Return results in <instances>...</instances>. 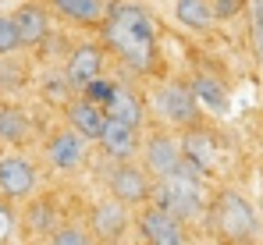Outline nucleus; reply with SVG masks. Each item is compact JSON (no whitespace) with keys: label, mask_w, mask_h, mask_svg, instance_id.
I'll list each match as a JSON object with an SVG mask.
<instances>
[{"label":"nucleus","mask_w":263,"mask_h":245,"mask_svg":"<svg viewBox=\"0 0 263 245\" xmlns=\"http://www.w3.org/2000/svg\"><path fill=\"white\" fill-rule=\"evenodd\" d=\"M103 46L135 75H149L157 68V46H160L157 18L139 0L110 4L103 18Z\"/></svg>","instance_id":"1"},{"label":"nucleus","mask_w":263,"mask_h":245,"mask_svg":"<svg viewBox=\"0 0 263 245\" xmlns=\"http://www.w3.org/2000/svg\"><path fill=\"white\" fill-rule=\"evenodd\" d=\"M181 153H185V160L196 163L203 174L214 167V153H217V146H214V135L206 131V128H185L181 131Z\"/></svg>","instance_id":"15"},{"label":"nucleus","mask_w":263,"mask_h":245,"mask_svg":"<svg viewBox=\"0 0 263 245\" xmlns=\"http://www.w3.org/2000/svg\"><path fill=\"white\" fill-rule=\"evenodd\" d=\"M103 110H107V118H114V121H121V124H132V128H142V118H146L142 100L132 92L128 85H118Z\"/></svg>","instance_id":"17"},{"label":"nucleus","mask_w":263,"mask_h":245,"mask_svg":"<svg viewBox=\"0 0 263 245\" xmlns=\"http://www.w3.org/2000/svg\"><path fill=\"white\" fill-rule=\"evenodd\" d=\"M175 18L192 32H210L217 22L210 0H175Z\"/></svg>","instance_id":"19"},{"label":"nucleus","mask_w":263,"mask_h":245,"mask_svg":"<svg viewBox=\"0 0 263 245\" xmlns=\"http://www.w3.org/2000/svg\"><path fill=\"white\" fill-rule=\"evenodd\" d=\"M153 107H157V114H160V121L171 124V128H196L199 124V100H196V92L185 85V82H164V85H157L153 89Z\"/></svg>","instance_id":"4"},{"label":"nucleus","mask_w":263,"mask_h":245,"mask_svg":"<svg viewBox=\"0 0 263 245\" xmlns=\"http://www.w3.org/2000/svg\"><path fill=\"white\" fill-rule=\"evenodd\" d=\"M50 245H92V238H89L86 228H53Z\"/></svg>","instance_id":"24"},{"label":"nucleus","mask_w":263,"mask_h":245,"mask_svg":"<svg viewBox=\"0 0 263 245\" xmlns=\"http://www.w3.org/2000/svg\"><path fill=\"white\" fill-rule=\"evenodd\" d=\"M36 185H40V174L25 157H0V196L4 199H29Z\"/></svg>","instance_id":"8"},{"label":"nucleus","mask_w":263,"mask_h":245,"mask_svg":"<svg viewBox=\"0 0 263 245\" xmlns=\"http://www.w3.org/2000/svg\"><path fill=\"white\" fill-rule=\"evenodd\" d=\"M29 135H32V121H29L25 110H18V107H0V142L22 146V142H29Z\"/></svg>","instance_id":"20"},{"label":"nucleus","mask_w":263,"mask_h":245,"mask_svg":"<svg viewBox=\"0 0 263 245\" xmlns=\"http://www.w3.org/2000/svg\"><path fill=\"white\" fill-rule=\"evenodd\" d=\"M64 114H68V128H75L86 142H100L103 124H107V110H103L100 103L79 96V100H71V103L64 107Z\"/></svg>","instance_id":"12"},{"label":"nucleus","mask_w":263,"mask_h":245,"mask_svg":"<svg viewBox=\"0 0 263 245\" xmlns=\"http://www.w3.org/2000/svg\"><path fill=\"white\" fill-rule=\"evenodd\" d=\"M249 50H253L256 64L263 68V0L249 4Z\"/></svg>","instance_id":"21"},{"label":"nucleus","mask_w":263,"mask_h":245,"mask_svg":"<svg viewBox=\"0 0 263 245\" xmlns=\"http://www.w3.org/2000/svg\"><path fill=\"white\" fill-rule=\"evenodd\" d=\"M89 231H92V238H100V242L114 245L125 238V231H128V206L118 203L114 196L110 199H103V203L92 206V217H89Z\"/></svg>","instance_id":"9"},{"label":"nucleus","mask_w":263,"mask_h":245,"mask_svg":"<svg viewBox=\"0 0 263 245\" xmlns=\"http://www.w3.org/2000/svg\"><path fill=\"white\" fill-rule=\"evenodd\" d=\"M235 245H260V242H256V238H253V242H235Z\"/></svg>","instance_id":"28"},{"label":"nucleus","mask_w":263,"mask_h":245,"mask_svg":"<svg viewBox=\"0 0 263 245\" xmlns=\"http://www.w3.org/2000/svg\"><path fill=\"white\" fill-rule=\"evenodd\" d=\"M11 18H14V29H18L22 46H40L50 36V14H46L43 4H22Z\"/></svg>","instance_id":"14"},{"label":"nucleus","mask_w":263,"mask_h":245,"mask_svg":"<svg viewBox=\"0 0 263 245\" xmlns=\"http://www.w3.org/2000/svg\"><path fill=\"white\" fill-rule=\"evenodd\" d=\"M189 89L196 92V100L203 103V107H210L214 114H228V107H231V96H228V89H224V82H217L214 75H206V71H196L192 82H189Z\"/></svg>","instance_id":"18"},{"label":"nucleus","mask_w":263,"mask_h":245,"mask_svg":"<svg viewBox=\"0 0 263 245\" xmlns=\"http://www.w3.org/2000/svg\"><path fill=\"white\" fill-rule=\"evenodd\" d=\"M114 89H118V82H110V79H103V75H100V79H92L86 89H82V96L92 100V103H100V107H107V100L114 96Z\"/></svg>","instance_id":"25"},{"label":"nucleus","mask_w":263,"mask_h":245,"mask_svg":"<svg viewBox=\"0 0 263 245\" xmlns=\"http://www.w3.org/2000/svg\"><path fill=\"white\" fill-rule=\"evenodd\" d=\"M18 46H22V40H18V29H14V18L0 14V57H11Z\"/></svg>","instance_id":"23"},{"label":"nucleus","mask_w":263,"mask_h":245,"mask_svg":"<svg viewBox=\"0 0 263 245\" xmlns=\"http://www.w3.org/2000/svg\"><path fill=\"white\" fill-rule=\"evenodd\" d=\"M71 89H75L71 79H68V75H57V71L46 75V82H43V96L50 103H64V107H68V103H71Z\"/></svg>","instance_id":"22"},{"label":"nucleus","mask_w":263,"mask_h":245,"mask_svg":"<svg viewBox=\"0 0 263 245\" xmlns=\"http://www.w3.org/2000/svg\"><path fill=\"white\" fill-rule=\"evenodd\" d=\"M46 160L50 167H57V171H79L82 163H86V139L75 131V128H61V131H53L50 139H46Z\"/></svg>","instance_id":"10"},{"label":"nucleus","mask_w":263,"mask_h":245,"mask_svg":"<svg viewBox=\"0 0 263 245\" xmlns=\"http://www.w3.org/2000/svg\"><path fill=\"white\" fill-rule=\"evenodd\" d=\"M210 220H214V231L220 235L224 245H235V242H253L260 235V220L253 203L235 192V189H224L217 192V199L210 203Z\"/></svg>","instance_id":"3"},{"label":"nucleus","mask_w":263,"mask_h":245,"mask_svg":"<svg viewBox=\"0 0 263 245\" xmlns=\"http://www.w3.org/2000/svg\"><path fill=\"white\" fill-rule=\"evenodd\" d=\"M40 213L32 217L29 213V228H36V231H50V224H53V213H50V206H36Z\"/></svg>","instance_id":"27"},{"label":"nucleus","mask_w":263,"mask_h":245,"mask_svg":"<svg viewBox=\"0 0 263 245\" xmlns=\"http://www.w3.org/2000/svg\"><path fill=\"white\" fill-rule=\"evenodd\" d=\"M139 235L146 238V245H189V224L149 203L139 217Z\"/></svg>","instance_id":"6"},{"label":"nucleus","mask_w":263,"mask_h":245,"mask_svg":"<svg viewBox=\"0 0 263 245\" xmlns=\"http://www.w3.org/2000/svg\"><path fill=\"white\" fill-rule=\"evenodd\" d=\"M100 146H103V153H107L110 160H132V157L142 149V146H139V128L107 118L103 135H100Z\"/></svg>","instance_id":"13"},{"label":"nucleus","mask_w":263,"mask_h":245,"mask_svg":"<svg viewBox=\"0 0 263 245\" xmlns=\"http://www.w3.org/2000/svg\"><path fill=\"white\" fill-rule=\"evenodd\" d=\"M50 7L61 18H68L71 25H82V29L103 25V18H107V11H103L100 0H50Z\"/></svg>","instance_id":"16"},{"label":"nucleus","mask_w":263,"mask_h":245,"mask_svg":"<svg viewBox=\"0 0 263 245\" xmlns=\"http://www.w3.org/2000/svg\"><path fill=\"white\" fill-rule=\"evenodd\" d=\"M149 203L160 206V210H167V213H175V217H181L185 224L199 220V217H203V210H206V196H203V171H199L196 163L185 160L178 171H171L167 178H157Z\"/></svg>","instance_id":"2"},{"label":"nucleus","mask_w":263,"mask_h":245,"mask_svg":"<svg viewBox=\"0 0 263 245\" xmlns=\"http://www.w3.org/2000/svg\"><path fill=\"white\" fill-rule=\"evenodd\" d=\"M210 4H214L217 22H231V18H238L242 7H246V0H210Z\"/></svg>","instance_id":"26"},{"label":"nucleus","mask_w":263,"mask_h":245,"mask_svg":"<svg viewBox=\"0 0 263 245\" xmlns=\"http://www.w3.org/2000/svg\"><path fill=\"white\" fill-rule=\"evenodd\" d=\"M142 160H146V171L153 178H167L171 171H178L185 163V153H181V139H175L171 131H153L146 135L142 142Z\"/></svg>","instance_id":"7"},{"label":"nucleus","mask_w":263,"mask_h":245,"mask_svg":"<svg viewBox=\"0 0 263 245\" xmlns=\"http://www.w3.org/2000/svg\"><path fill=\"white\" fill-rule=\"evenodd\" d=\"M153 185H157L153 174L142 171L139 163H128V160H118V167H110V174H107V192H110L118 203H125V206L149 203Z\"/></svg>","instance_id":"5"},{"label":"nucleus","mask_w":263,"mask_h":245,"mask_svg":"<svg viewBox=\"0 0 263 245\" xmlns=\"http://www.w3.org/2000/svg\"><path fill=\"white\" fill-rule=\"evenodd\" d=\"M64 75L71 79L75 89H86L92 79L103 75V46H96V43H79V46L68 53Z\"/></svg>","instance_id":"11"}]
</instances>
